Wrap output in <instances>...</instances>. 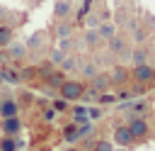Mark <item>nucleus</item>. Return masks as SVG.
<instances>
[{
    "mask_svg": "<svg viewBox=\"0 0 155 151\" xmlns=\"http://www.w3.org/2000/svg\"><path fill=\"white\" fill-rule=\"evenodd\" d=\"M82 93H85V88H82V83H78V80H63L61 83V97L63 100H80L82 97Z\"/></svg>",
    "mask_w": 155,
    "mask_h": 151,
    "instance_id": "nucleus-1",
    "label": "nucleus"
},
{
    "mask_svg": "<svg viewBox=\"0 0 155 151\" xmlns=\"http://www.w3.org/2000/svg\"><path fill=\"white\" fill-rule=\"evenodd\" d=\"M131 73H133V78H136L138 83H150V80L155 78V68H153L150 63H136Z\"/></svg>",
    "mask_w": 155,
    "mask_h": 151,
    "instance_id": "nucleus-2",
    "label": "nucleus"
},
{
    "mask_svg": "<svg viewBox=\"0 0 155 151\" xmlns=\"http://www.w3.org/2000/svg\"><path fill=\"white\" fill-rule=\"evenodd\" d=\"M128 127V132L133 134V139H143V136H148V122L143 119V117H131V122L126 124Z\"/></svg>",
    "mask_w": 155,
    "mask_h": 151,
    "instance_id": "nucleus-3",
    "label": "nucleus"
},
{
    "mask_svg": "<svg viewBox=\"0 0 155 151\" xmlns=\"http://www.w3.org/2000/svg\"><path fill=\"white\" fill-rule=\"evenodd\" d=\"M136 139H133V134L128 132V127H116L114 129V144H119V146H131Z\"/></svg>",
    "mask_w": 155,
    "mask_h": 151,
    "instance_id": "nucleus-4",
    "label": "nucleus"
},
{
    "mask_svg": "<svg viewBox=\"0 0 155 151\" xmlns=\"http://www.w3.org/2000/svg\"><path fill=\"white\" fill-rule=\"evenodd\" d=\"M70 12H73V2H70V0H56V2H53V15H56L58 19H65Z\"/></svg>",
    "mask_w": 155,
    "mask_h": 151,
    "instance_id": "nucleus-5",
    "label": "nucleus"
},
{
    "mask_svg": "<svg viewBox=\"0 0 155 151\" xmlns=\"http://www.w3.org/2000/svg\"><path fill=\"white\" fill-rule=\"evenodd\" d=\"M0 127H2V132H5L7 136H15V134L22 129V124H19L17 117H2V124H0Z\"/></svg>",
    "mask_w": 155,
    "mask_h": 151,
    "instance_id": "nucleus-6",
    "label": "nucleus"
},
{
    "mask_svg": "<svg viewBox=\"0 0 155 151\" xmlns=\"http://www.w3.org/2000/svg\"><path fill=\"white\" fill-rule=\"evenodd\" d=\"M109 41V54H114V56H119L121 51H126L128 46H126V39L124 37H119V34H114L111 39H107Z\"/></svg>",
    "mask_w": 155,
    "mask_h": 151,
    "instance_id": "nucleus-7",
    "label": "nucleus"
},
{
    "mask_svg": "<svg viewBox=\"0 0 155 151\" xmlns=\"http://www.w3.org/2000/svg\"><path fill=\"white\" fill-rule=\"evenodd\" d=\"M7 51H10V58H24L27 56V44H22V41H10L7 44Z\"/></svg>",
    "mask_w": 155,
    "mask_h": 151,
    "instance_id": "nucleus-8",
    "label": "nucleus"
},
{
    "mask_svg": "<svg viewBox=\"0 0 155 151\" xmlns=\"http://www.w3.org/2000/svg\"><path fill=\"white\" fill-rule=\"evenodd\" d=\"M97 32H99V37H102V39H111V37L116 34V24H114V22H109V19H104V22H99V24H97Z\"/></svg>",
    "mask_w": 155,
    "mask_h": 151,
    "instance_id": "nucleus-9",
    "label": "nucleus"
},
{
    "mask_svg": "<svg viewBox=\"0 0 155 151\" xmlns=\"http://www.w3.org/2000/svg\"><path fill=\"white\" fill-rule=\"evenodd\" d=\"M85 44H87L90 49H97V46L102 44V37H99L97 27H87V32H85Z\"/></svg>",
    "mask_w": 155,
    "mask_h": 151,
    "instance_id": "nucleus-10",
    "label": "nucleus"
},
{
    "mask_svg": "<svg viewBox=\"0 0 155 151\" xmlns=\"http://www.w3.org/2000/svg\"><path fill=\"white\" fill-rule=\"evenodd\" d=\"M109 85H111V80H109L107 73H97V76L92 78V90H94V93H102V90H107Z\"/></svg>",
    "mask_w": 155,
    "mask_h": 151,
    "instance_id": "nucleus-11",
    "label": "nucleus"
},
{
    "mask_svg": "<svg viewBox=\"0 0 155 151\" xmlns=\"http://www.w3.org/2000/svg\"><path fill=\"white\" fill-rule=\"evenodd\" d=\"M17 110H19V107H17V102H15V100H10V97L0 102V117H17Z\"/></svg>",
    "mask_w": 155,
    "mask_h": 151,
    "instance_id": "nucleus-12",
    "label": "nucleus"
},
{
    "mask_svg": "<svg viewBox=\"0 0 155 151\" xmlns=\"http://www.w3.org/2000/svg\"><path fill=\"white\" fill-rule=\"evenodd\" d=\"M44 41H46V34H44V32H34V34L27 39V49H29V51H36V49L44 46Z\"/></svg>",
    "mask_w": 155,
    "mask_h": 151,
    "instance_id": "nucleus-13",
    "label": "nucleus"
},
{
    "mask_svg": "<svg viewBox=\"0 0 155 151\" xmlns=\"http://www.w3.org/2000/svg\"><path fill=\"white\" fill-rule=\"evenodd\" d=\"M131 61H133V66H136V63H148V49H145V46L131 49Z\"/></svg>",
    "mask_w": 155,
    "mask_h": 151,
    "instance_id": "nucleus-14",
    "label": "nucleus"
},
{
    "mask_svg": "<svg viewBox=\"0 0 155 151\" xmlns=\"http://www.w3.org/2000/svg\"><path fill=\"white\" fill-rule=\"evenodd\" d=\"M12 37H15L12 27H10V24H0V46H7V44L12 41Z\"/></svg>",
    "mask_w": 155,
    "mask_h": 151,
    "instance_id": "nucleus-15",
    "label": "nucleus"
},
{
    "mask_svg": "<svg viewBox=\"0 0 155 151\" xmlns=\"http://www.w3.org/2000/svg\"><path fill=\"white\" fill-rule=\"evenodd\" d=\"M126 78H128V73H126V68H124V66H116V68L109 73V80H111V83H124Z\"/></svg>",
    "mask_w": 155,
    "mask_h": 151,
    "instance_id": "nucleus-16",
    "label": "nucleus"
},
{
    "mask_svg": "<svg viewBox=\"0 0 155 151\" xmlns=\"http://www.w3.org/2000/svg\"><path fill=\"white\" fill-rule=\"evenodd\" d=\"M17 146H19V141H15L7 134H5V139H0V151H17Z\"/></svg>",
    "mask_w": 155,
    "mask_h": 151,
    "instance_id": "nucleus-17",
    "label": "nucleus"
},
{
    "mask_svg": "<svg viewBox=\"0 0 155 151\" xmlns=\"http://www.w3.org/2000/svg\"><path fill=\"white\" fill-rule=\"evenodd\" d=\"M58 66H61V71H73V68H78V61H75V56H68V54H65V58H63Z\"/></svg>",
    "mask_w": 155,
    "mask_h": 151,
    "instance_id": "nucleus-18",
    "label": "nucleus"
},
{
    "mask_svg": "<svg viewBox=\"0 0 155 151\" xmlns=\"http://www.w3.org/2000/svg\"><path fill=\"white\" fill-rule=\"evenodd\" d=\"M63 58H65V51H61L58 46H56V49H51V54H48V61H51V63H56V66H58Z\"/></svg>",
    "mask_w": 155,
    "mask_h": 151,
    "instance_id": "nucleus-19",
    "label": "nucleus"
},
{
    "mask_svg": "<svg viewBox=\"0 0 155 151\" xmlns=\"http://www.w3.org/2000/svg\"><path fill=\"white\" fill-rule=\"evenodd\" d=\"M0 78L7 80V83H17V80H19V76H17L12 68H2V71H0Z\"/></svg>",
    "mask_w": 155,
    "mask_h": 151,
    "instance_id": "nucleus-20",
    "label": "nucleus"
},
{
    "mask_svg": "<svg viewBox=\"0 0 155 151\" xmlns=\"http://www.w3.org/2000/svg\"><path fill=\"white\" fill-rule=\"evenodd\" d=\"M97 73H99V71H97V66H94V63H85V66H82V76H85V78H90V80H92Z\"/></svg>",
    "mask_w": 155,
    "mask_h": 151,
    "instance_id": "nucleus-21",
    "label": "nucleus"
},
{
    "mask_svg": "<svg viewBox=\"0 0 155 151\" xmlns=\"http://www.w3.org/2000/svg\"><path fill=\"white\" fill-rule=\"evenodd\" d=\"M145 37H148V32H145V29H140V27H136V29H133V39H136L138 44H143V41H145Z\"/></svg>",
    "mask_w": 155,
    "mask_h": 151,
    "instance_id": "nucleus-22",
    "label": "nucleus"
},
{
    "mask_svg": "<svg viewBox=\"0 0 155 151\" xmlns=\"http://www.w3.org/2000/svg\"><path fill=\"white\" fill-rule=\"evenodd\" d=\"M75 122H87V110L85 107H75Z\"/></svg>",
    "mask_w": 155,
    "mask_h": 151,
    "instance_id": "nucleus-23",
    "label": "nucleus"
},
{
    "mask_svg": "<svg viewBox=\"0 0 155 151\" xmlns=\"http://www.w3.org/2000/svg\"><path fill=\"white\" fill-rule=\"evenodd\" d=\"M65 139H68V141H75V139H78V127H75V124L65 127Z\"/></svg>",
    "mask_w": 155,
    "mask_h": 151,
    "instance_id": "nucleus-24",
    "label": "nucleus"
},
{
    "mask_svg": "<svg viewBox=\"0 0 155 151\" xmlns=\"http://www.w3.org/2000/svg\"><path fill=\"white\" fill-rule=\"evenodd\" d=\"M94 151H114V146H111V141H97V146H94Z\"/></svg>",
    "mask_w": 155,
    "mask_h": 151,
    "instance_id": "nucleus-25",
    "label": "nucleus"
},
{
    "mask_svg": "<svg viewBox=\"0 0 155 151\" xmlns=\"http://www.w3.org/2000/svg\"><path fill=\"white\" fill-rule=\"evenodd\" d=\"M70 46H73V41H70V37H63V39H61V44H58V49H61V51H65V54L70 51Z\"/></svg>",
    "mask_w": 155,
    "mask_h": 151,
    "instance_id": "nucleus-26",
    "label": "nucleus"
},
{
    "mask_svg": "<svg viewBox=\"0 0 155 151\" xmlns=\"http://www.w3.org/2000/svg\"><path fill=\"white\" fill-rule=\"evenodd\" d=\"M65 107H68V100H63V97L61 100H53V110L56 112H65Z\"/></svg>",
    "mask_w": 155,
    "mask_h": 151,
    "instance_id": "nucleus-27",
    "label": "nucleus"
},
{
    "mask_svg": "<svg viewBox=\"0 0 155 151\" xmlns=\"http://www.w3.org/2000/svg\"><path fill=\"white\" fill-rule=\"evenodd\" d=\"M56 34H58V37H61V39H63V37H70V24H61V27H58V32H56Z\"/></svg>",
    "mask_w": 155,
    "mask_h": 151,
    "instance_id": "nucleus-28",
    "label": "nucleus"
},
{
    "mask_svg": "<svg viewBox=\"0 0 155 151\" xmlns=\"http://www.w3.org/2000/svg\"><path fill=\"white\" fill-rule=\"evenodd\" d=\"M87 117H90V119H99V117H102V110H99V107H90V110H87Z\"/></svg>",
    "mask_w": 155,
    "mask_h": 151,
    "instance_id": "nucleus-29",
    "label": "nucleus"
},
{
    "mask_svg": "<svg viewBox=\"0 0 155 151\" xmlns=\"http://www.w3.org/2000/svg\"><path fill=\"white\" fill-rule=\"evenodd\" d=\"M97 24H99V19H97L94 15H90V17H87V27H97Z\"/></svg>",
    "mask_w": 155,
    "mask_h": 151,
    "instance_id": "nucleus-30",
    "label": "nucleus"
},
{
    "mask_svg": "<svg viewBox=\"0 0 155 151\" xmlns=\"http://www.w3.org/2000/svg\"><path fill=\"white\" fill-rule=\"evenodd\" d=\"M53 114H56V110H46L44 112V119H53Z\"/></svg>",
    "mask_w": 155,
    "mask_h": 151,
    "instance_id": "nucleus-31",
    "label": "nucleus"
},
{
    "mask_svg": "<svg viewBox=\"0 0 155 151\" xmlns=\"http://www.w3.org/2000/svg\"><path fill=\"white\" fill-rule=\"evenodd\" d=\"M68 151H78V149H68Z\"/></svg>",
    "mask_w": 155,
    "mask_h": 151,
    "instance_id": "nucleus-32",
    "label": "nucleus"
},
{
    "mask_svg": "<svg viewBox=\"0 0 155 151\" xmlns=\"http://www.w3.org/2000/svg\"><path fill=\"white\" fill-rule=\"evenodd\" d=\"M0 83H2V78H0Z\"/></svg>",
    "mask_w": 155,
    "mask_h": 151,
    "instance_id": "nucleus-33",
    "label": "nucleus"
},
{
    "mask_svg": "<svg viewBox=\"0 0 155 151\" xmlns=\"http://www.w3.org/2000/svg\"><path fill=\"white\" fill-rule=\"evenodd\" d=\"M36 2H41V0H36Z\"/></svg>",
    "mask_w": 155,
    "mask_h": 151,
    "instance_id": "nucleus-34",
    "label": "nucleus"
},
{
    "mask_svg": "<svg viewBox=\"0 0 155 151\" xmlns=\"http://www.w3.org/2000/svg\"><path fill=\"white\" fill-rule=\"evenodd\" d=\"M0 102H2V100H0Z\"/></svg>",
    "mask_w": 155,
    "mask_h": 151,
    "instance_id": "nucleus-35",
    "label": "nucleus"
}]
</instances>
